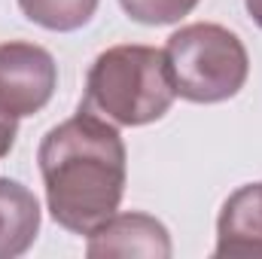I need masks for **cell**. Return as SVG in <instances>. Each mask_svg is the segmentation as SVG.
I'll return each instance as SVG.
<instances>
[{"instance_id":"obj_3","label":"cell","mask_w":262,"mask_h":259,"mask_svg":"<svg viewBox=\"0 0 262 259\" xmlns=\"http://www.w3.org/2000/svg\"><path fill=\"white\" fill-rule=\"evenodd\" d=\"M165 58L177 95L192 104H223L235 98L250 76V55L241 37L213 21L174 31L165 43Z\"/></svg>"},{"instance_id":"obj_11","label":"cell","mask_w":262,"mask_h":259,"mask_svg":"<svg viewBox=\"0 0 262 259\" xmlns=\"http://www.w3.org/2000/svg\"><path fill=\"white\" fill-rule=\"evenodd\" d=\"M244 6H247L250 18H253V21L262 28V0H244Z\"/></svg>"},{"instance_id":"obj_4","label":"cell","mask_w":262,"mask_h":259,"mask_svg":"<svg viewBox=\"0 0 262 259\" xmlns=\"http://www.w3.org/2000/svg\"><path fill=\"white\" fill-rule=\"evenodd\" d=\"M58 85V64L49 49L25 40L0 43V113L25 119L40 113Z\"/></svg>"},{"instance_id":"obj_6","label":"cell","mask_w":262,"mask_h":259,"mask_svg":"<svg viewBox=\"0 0 262 259\" xmlns=\"http://www.w3.org/2000/svg\"><path fill=\"white\" fill-rule=\"evenodd\" d=\"M213 253L262 259V183H247L226 198L216 217Z\"/></svg>"},{"instance_id":"obj_5","label":"cell","mask_w":262,"mask_h":259,"mask_svg":"<svg viewBox=\"0 0 262 259\" xmlns=\"http://www.w3.org/2000/svg\"><path fill=\"white\" fill-rule=\"evenodd\" d=\"M171 235L168 229L149 217V213H113L104 220L92 235L85 253L92 259L101 256H146V259H168L171 256Z\"/></svg>"},{"instance_id":"obj_7","label":"cell","mask_w":262,"mask_h":259,"mask_svg":"<svg viewBox=\"0 0 262 259\" xmlns=\"http://www.w3.org/2000/svg\"><path fill=\"white\" fill-rule=\"evenodd\" d=\"M40 232V201L18 180L0 177V259L28 253Z\"/></svg>"},{"instance_id":"obj_8","label":"cell","mask_w":262,"mask_h":259,"mask_svg":"<svg viewBox=\"0 0 262 259\" xmlns=\"http://www.w3.org/2000/svg\"><path fill=\"white\" fill-rule=\"evenodd\" d=\"M98 3L101 0H18L25 18H31L34 25L46 31H58V34L85 28L92 15L98 12Z\"/></svg>"},{"instance_id":"obj_1","label":"cell","mask_w":262,"mask_h":259,"mask_svg":"<svg viewBox=\"0 0 262 259\" xmlns=\"http://www.w3.org/2000/svg\"><path fill=\"white\" fill-rule=\"evenodd\" d=\"M37 162L49 213L61 229L92 235L119 210L128 180V153L113 122L79 110L46 131Z\"/></svg>"},{"instance_id":"obj_2","label":"cell","mask_w":262,"mask_h":259,"mask_svg":"<svg viewBox=\"0 0 262 259\" xmlns=\"http://www.w3.org/2000/svg\"><path fill=\"white\" fill-rule=\"evenodd\" d=\"M177 98L165 49L122 43L104 49L85 76L79 110H89L113 125H149L159 122Z\"/></svg>"},{"instance_id":"obj_10","label":"cell","mask_w":262,"mask_h":259,"mask_svg":"<svg viewBox=\"0 0 262 259\" xmlns=\"http://www.w3.org/2000/svg\"><path fill=\"white\" fill-rule=\"evenodd\" d=\"M15 137H18V119L0 113V159L9 156V149L15 146Z\"/></svg>"},{"instance_id":"obj_9","label":"cell","mask_w":262,"mask_h":259,"mask_svg":"<svg viewBox=\"0 0 262 259\" xmlns=\"http://www.w3.org/2000/svg\"><path fill=\"white\" fill-rule=\"evenodd\" d=\"M119 3L128 18L149 25V28H159V25H174V21L186 18L201 0H119Z\"/></svg>"}]
</instances>
